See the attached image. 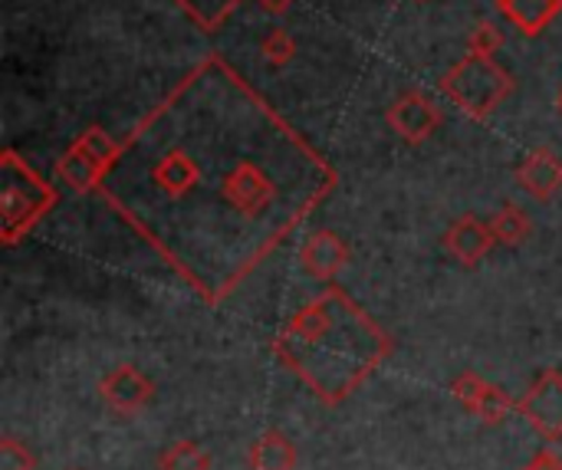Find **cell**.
<instances>
[{
	"mask_svg": "<svg viewBox=\"0 0 562 470\" xmlns=\"http://www.w3.org/2000/svg\"><path fill=\"white\" fill-rule=\"evenodd\" d=\"M333 181L323 155L211 56L119 145L99 194L165 257L184 237H217L250 270Z\"/></svg>",
	"mask_w": 562,
	"mask_h": 470,
	"instance_id": "1",
	"label": "cell"
},
{
	"mask_svg": "<svg viewBox=\"0 0 562 470\" xmlns=\"http://www.w3.org/2000/svg\"><path fill=\"white\" fill-rule=\"evenodd\" d=\"M280 349L286 362H293L323 392H329V376H339L346 395L366 372H372L389 343L366 313L342 296V290L329 287L293 320Z\"/></svg>",
	"mask_w": 562,
	"mask_h": 470,
	"instance_id": "2",
	"label": "cell"
},
{
	"mask_svg": "<svg viewBox=\"0 0 562 470\" xmlns=\"http://www.w3.org/2000/svg\"><path fill=\"white\" fill-rule=\"evenodd\" d=\"M441 92L471 119H487L510 92H514V76L484 53H471L441 79Z\"/></svg>",
	"mask_w": 562,
	"mask_h": 470,
	"instance_id": "3",
	"label": "cell"
},
{
	"mask_svg": "<svg viewBox=\"0 0 562 470\" xmlns=\"http://www.w3.org/2000/svg\"><path fill=\"white\" fill-rule=\"evenodd\" d=\"M56 201V194L13 155H3V234L7 244H13L20 237V231H26L49 204Z\"/></svg>",
	"mask_w": 562,
	"mask_h": 470,
	"instance_id": "4",
	"label": "cell"
},
{
	"mask_svg": "<svg viewBox=\"0 0 562 470\" xmlns=\"http://www.w3.org/2000/svg\"><path fill=\"white\" fill-rule=\"evenodd\" d=\"M389 125L405 138V142H425V138H431L438 128H441V122H445V115H441V109L425 96V92H405V96H398L392 105H389Z\"/></svg>",
	"mask_w": 562,
	"mask_h": 470,
	"instance_id": "5",
	"label": "cell"
},
{
	"mask_svg": "<svg viewBox=\"0 0 562 470\" xmlns=\"http://www.w3.org/2000/svg\"><path fill=\"white\" fill-rule=\"evenodd\" d=\"M517 181L524 191H530L533 198L547 201L562 188V158L550 148H537L527 155V161L517 168Z\"/></svg>",
	"mask_w": 562,
	"mask_h": 470,
	"instance_id": "6",
	"label": "cell"
},
{
	"mask_svg": "<svg viewBox=\"0 0 562 470\" xmlns=\"http://www.w3.org/2000/svg\"><path fill=\"white\" fill-rule=\"evenodd\" d=\"M497 244V237H494V227L491 224H484V221H477V217H461L451 231H448V237H445V247L461 260V264H477V260H484L487 254H491V247Z\"/></svg>",
	"mask_w": 562,
	"mask_h": 470,
	"instance_id": "7",
	"label": "cell"
},
{
	"mask_svg": "<svg viewBox=\"0 0 562 470\" xmlns=\"http://www.w3.org/2000/svg\"><path fill=\"white\" fill-rule=\"evenodd\" d=\"M524 412L533 418V425L547 435H562V376L547 372L530 399L524 402Z\"/></svg>",
	"mask_w": 562,
	"mask_h": 470,
	"instance_id": "8",
	"label": "cell"
},
{
	"mask_svg": "<svg viewBox=\"0 0 562 470\" xmlns=\"http://www.w3.org/2000/svg\"><path fill=\"white\" fill-rule=\"evenodd\" d=\"M346 244L329 234V231H319L306 240V247L300 250V260L306 267V273H313L316 280H333L342 267H346Z\"/></svg>",
	"mask_w": 562,
	"mask_h": 470,
	"instance_id": "9",
	"label": "cell"
},
{
	"mask_svg": "<svg viewBox=\"0 0 562 470\" xmlns=\"http://www.w3.org/2000/svg\"><path fill=\"white\" fill-rule=\"evenodd\" d=\"M494 3L527 36H540L562 10V0H494Z\"/></svg>",
	"mask_w": 562,
	"mask_h": 470,
	"instance_id": "10",
	"label": "cell"
},
{
	"mask_svg": "<svg viewBox=\"0 0 562 470\" xmlns=\"http://www.w3.org/2000/svg\"><path fill=\"white\" fill-rule=\"evenodd\" d=\"M102 395L119 409V412H138L148 399H151V382L138 372V369H115L105 382H102Z\"/></svg>",
	"mask_w": 562,
	"mask_h": 470,
	"instance_id": "11",
	"label": "cell"
},
{
	"mask_svg": "<svg viewBox=\"0 0 562 470\" xmlns=\"http://www.w3.org/2000/svg\"><path fill=\"white\" fill-rule=\"evenodd\" d=\"M454 392H458V399H461V402H468V405H471L484 422H501V418H507V412H510V399H507L504 392H497V389L484 385V382H481V379H474V376L458 379Z\"/></svg>",
	"mask_w": 562,
	"mask_h": 470,
	"instance_id": "12",
	"label": "cell"
},
{
	"mask_svg": "<svg viewBox=\"0 0 562 470\" xmlns=\"http://www.w3.org/2000/svg\"><path fill=\"white\" fill-rule=\"evenodd\" d=\"M56 171H59L63 184H69L72 191H92V188H99V181H102V175H105V168L95 165L79 145H72V148L59 158Z\"/></svg>",
	"mask_w": 562,
	"mask_h": 470,
	"instance_id": "13",
	"label": "cell"
},
{
	"mask_svg": "<svg viewBox=\"0 0 562 470\" xmlns=\"http://www.w3.org/2000/svg\"><path fill=\"white\" fill-rule=\"evenodd\" d=\"M201 30H217L237 7L240 0H175Z\"/></svg>",
	"mask_w": 562,
	"mask_h": 470,
	"instance_id": "14",
	"label": "cell"
},
{
	"mask_svg": "<svg viewBox=\"0 0 562 470\" xmlns=\"http://www.w3.org/2000/svg\"><path fill=\"white\" fill-rule=\"evenodd\" d=\"M293 468V448L286 438H280L277 432L260 438L254 448V470H290Z\"/></svg>",
	"mask_w": 562,
	"mask_h": 470,
	"instance_id": "15",
	"label": "cell"
},
{
	"mask_svg": "<svg viewBox=\"0 0 562 470\" xmlns=\"http://www.w3.org/2000/svg\"><path fill=\"white\" fill-rule=\"evenodd\" d=\"M491 227H494V237H497L501 244H520V240L530 237V217H527V211H520L517 204H507L501 214H494Z\"/></svg>",
	"mask_w": 562,
	"mask_h": 470,
	"instance_id": "16",
	"label": "cell"
},
{
	"mask_svg": "<svg viewBox=\"0 0 562 470\" xmlns=\"http://www.w3.org/2000/svg\"><path fill=\"white\" fill-rule=\"evenodd\" d=\"M260 49H263V56H267L273 66H283V63H290V59H293V53H296V40H293L283 26H273V30L263 36Z\"/></svg>",
	"mask_w": 562,
	"mask_h": 470,
	"instance_id": "17",
	"label": "cell"
},
{
	"mask_svg": "<svg viewBox=\"0 0 562 470\" xmlns=\"http://www.w3.org/2000/svg\"><path fill=\"white\" fill-rule=\"evenodd\" d=\"M165 470H207V455L198 445H175L161 458Z\"/></svg>",
	"mask_w": 562,
	"mask_h": 470,
	"instance_id": "18",
	"label": "cell"
},
{
	"mask_svg": "<svg viewBox=\"0 0 562 470\" xmlns=\"http://www.w3.org/2000/svg\"><path fill=\"white\" fill-rule=\"evenodd\" d=\"M468 46H471V53L494 56V53L504 46V30H501L497 23L484 20V23H477V26L471 30V40H468Z\"/></svg>",
	"mask_w": 562,
	"mask_h": 470,
	"instance_id": "19",
	"label": "cell"
},
{
	"mask_svg": "<svg viewBox=\"0 0 562 470\" xmlns=\"http://www.w3.org/2000/svg\"><path fill=\"white\" fill-rule=\"evenodd\" d=\"M33 461L26 458L23 448H16L13 441H3V451H0V470H30Z\"/></svg>",
	"mask_w": 562,
	"mask_h": 470,
	"instance_id": "20",
	"label": "cell"
},
{
	"mask_svg": "<svg viewBox=\"0 0 562 470\" xmlns=\"http://www.w3.org/2000/svg\"><path fill=\"white\" fill-rule=\"evenodd\" d=\"M260 3V10H267V13H286L290 7H293V0H257Z\"/></svg>",
	"mask_w": 562,
	"mask_h": 470,
	"instance_id": "21",
	"label": "cell"
},
{
	"mask_svg": "<svg viewBox=\"0 0 562 470\" xmlns=\"http://www.w3.org/2000/svg\"><path fill=\"white\" fill-rule=\"evenodd\" d=\"M527 470H562V465L557 461V458H550V455H543V458H537L533 465Z\"/></svg>",
	"mask_w": 562,
	"mask_h": 470,
	"instance_id": "22",
	"label": "cell"
},
{
	"mask_svg": "<svg viewBox=\"0 0 562 470\" xmlns=\"http://www.w3.org/2000/svg\"><path fill=\"white\" fill-rule=\"evenodd\" d=\"M560 112H562V89H560Z\"/></svg>",
	"mask_w": 562,
	"mask_h": 470,
	"instance_id": "23",
	"label": "cell"
}]
</instances>
